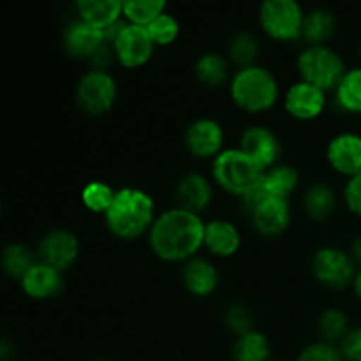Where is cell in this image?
Here are the masks:
<instances>
[{
	"label": "cell",
	"mask_w": 361,
	"mask_h": 361,
	"mask_svg": "<svg viewBox=\"0 0 361 361\" xmlns=\"http://www.w3.org/2000/svg\"><path fill=\"white\" fill-rule=\"evenodd\" d=\"M150 249L159 259L182 263L196 257L204 245V222L200 214L182 207L169 208L157 215L148 231Z\"/></svg>",
	"instance_id": "cell-1"
},
{
	"label": "cell",
	"mask_w": 361,
	"mask_h": 361,
	"mask_svg": "<svg viewBox=\"0 0 361 361\" xmlns=\"http://www.w3.org/2000/svg\"><path fill=\"white\" fill-rule=\"evenodd\" d=\"M155 219L154 197L137 187H122L116 190L104 222L109 231L122 240H136L150 231Z\"/></svg>",
	"instance_id": "cell-2"
},
{
	"label": "cell",
	"mask_w": 361,
	"mask_h": 361,
	"mask_svg": "<svg viewBox=\"0 0 361 361\" xmlns=\"http://www.w3.org/2000/svg\"><path fill=\"white\" fill-rule=\"evenodd\" d=\"M229 95L240 109L256 115L277 104L281 88L270 69L254 63L236 71L229 83Z\"/></svg>",
	"instance_id": "cell-3"
},
{
	"label": "cell",
	"mask_w": 361,
	"mask_h": 361,
	"mask_svg": "<svg viewBox=\"0 0 361 361\" xmlns=\"http://www.w3.org/2000/svg\"><path fill=\"white\" fill-rule=\"evenodd\" d=\"M214 182L226 192L235 196H245L249 190L259 185L264 169L259 168L242 148H224L212 161Z\"/></svg>",
	"instance_id": "cell-4"
},
{
	"label": "cell",
	"mask_w": 361,
	"mask_h": 361,
	"mask_svg": "<svg viewBox=\"0 0 361 361\" xmlns=\"http://www.w3.org/2000/svg\"><path fill=\"white\" fill-rule=\"evenodd\" d=\"M300 78L321 90H335L345 74V63L335 49L326 44L307 46L296 60Z\"/></svg>",
	"instance_id": "cell-5"
},
{
	"label": "cell",
	"mask_w": 361,
	"mask_h": 361,
	"mask_svg": "<svg viewBox=\"0 0 361 361\" xmlns=\"http://www.w3.org/2000/svg\"><path fill=\"white\" fill-rule=\"evenodd\" d=\"M303 13L296 0H264L259 6V25L275 41H295L302 37Z\"/></svg>",
	"instance_id": "cell-6"
},
{
	"label": "cell",
	"mask_w": 361,
	"mask_h": 361,
	"mask_svg": "<svg viewBox=\"0 0 361 361\" xmlns=\"http://www.w3.org/2000/svg\"><path fill=\"white\" fill-rule=\"evenodd\" d=\"M118 95V87L108 71L90 69L80 78L76 87L78 106L88 115H104L113 108Z\"/></svg>",
	"instance_id": "cell-7"
},
{
	"label": "cell",
	"mask_w": 361,
	"mask_h": 361,
	"mask_svg": "<svg viewBox=\"0 0 361 361\" xmlns=\"http://www.w3.org/2000/svg\"><path fill=\"white\" fill-rule=\"evenodd\" d=\"M312 271L317 282L330 289H345L355 282L356 261L338 247H321L312 257Z\"/></svg>",
	"instance_id": "cell-8"
},
{
	"label": "cell",
	"mask_w": 361,
	"mask_h": 361,
	"mask_svg": "<svg viewBox=\"0 0 361 361\" xmlns=\"http://www.w3.org/2000/svg\"><path fill=\"white\" fill-rule=\"evenodd\" d=\"M78 256H80V240L69 229H49L39 242L37 259L62 274L76 263Z\"/></svg>",
	"instance_id": "cell-9"
},
{
	"label": "cell",
	"mask_w": 361,
	"mask_h": 361,
	"mask_svg": "<svg viewBox=\"0 0 361 361\" xmlns=\"http://www.w3.org/2000/svg\"><path fill=\"white\" fill-rule=\"evenodd\" d=\"M115 59L118 60L120 66L127 69H136V67L145 66L154 55V41L148 34L147 27L141 25L127 23L126 28L120 32L118 37L111 42Z\"/></svg>",
	"instance_id": "cell-10"
},
{
	"label": "cell",
	"mask_w": 361,
	"mask_h": 361,
	"mask_svg": "<svg viewBox=\"0 0 361 361\" xmlns=\"http://www.w3.org/2000/svg\"><path fill=\"white\" fill-rule=\"evenodd\" d=\"M183 143L194 157L214 161L224 150V129L215 118L201 116L187 127Z\"/></svg>",
	"instance_id": "cell-11"
},
{
	"label": "cell",
	"mask_w": 361,
	"mask_h": 361,
	"mask_svg": "<svg viewBox=\"0 0 361 361\" xmlns=\"http://www.w3.org/2000/svg\"><path fill=\"white\" fill-rule=\"evenodd\" d=\"M240 148L264 171L279 164L282 143L277 134L264 126L247 127L240 137Z\"/></svg>",
	"instance_id": "cell-12"
},
{
	"label": "cell",
	"mask_w": 361,
	"mask_h": 361,
	"mask_svg": "<svg viewBox=\"0 0 361 361\" xmlns=\"http://www.w3.org/2000/svg\"><path fill=\"white\" fill-rule=\"evenodd\" d=\"M326 106V92L307 81L300 80L293 83L284 94V108L293 118L314 120L324 111Z\"/></svg>",
	"instance_id": "cell-13"
},
{
	"label": "cell",
	"mask_w": 361,
	"mask_h": 361,
	"mask_svg": "<svg viewBox=\"0 0 361 361\" xmlns=\"http://www.w3.org/2000/svg\"><path fill=\"white\" fill-rule=\"evenodd\" d=\"M104 44H108L104 30L80 18L63 30V48L74 59H92Z\"/></svg>",
	"instance_id": "cell-14"
},
{
	"label": "cell",
	"mask_w": 361,
	"mask_h": 361,
	"mask_svg": "<svg viewBox=\"0 0 361 361\" xmlns=\"http://www.w3.org/2000/svg\"><path fill=\"white\" fill-rule=\"evenodd\" d=\"M326 159L331 168L345 176H355L361 171V136L356 133H341L330 140Z\"/></svg>",
	"instance_id": "cell-15"
},
{
	"label": "cell",
	"mask_w": 361,
	"mask_h": 361,
	"mask_svg": "<svg viewBox=\"0 0 361 361\" xmlns=\"http://www.w3.org/2000/svg\"><path fill=\"white\" fill-rule=\"evenodd\" d=\"M252 222L264 236H279L291 224V204L286 197H264L252 214Z\"/></svg>",
	"instance_id": "cell-16"
},
{
	"label": "cell",
	"mask_w": 361,
	"mask_h": 361,
	"mask_svg": "<svg viewBox=\"0 0 361 361\" xmlns=\"http://www.w3.org/2000/svg\"><path fill=\"white\" fill-rule=\"evenodd\" d=\"M21 289L25 295L32 300H48L53 296L60 295L63 288L62 271L55 270V268L48 267V264L37 263L27 271L23 279L20 281Z\"/></svg>",
	"instance_id": "cell-17"
},
{
	"label": "cell",
	"mask_w": 361,
	"mask_h": 361,
	"mask_svg": "<svg viewBox=\"0 0 361 361\" xmlns=\"http://www.w3.org/2000/svg\"><path fill=\"white\" fill-rule=\"evenodd\" d=\"M242 245V235L231 221L212 219L204 222V249L217 257H231Z\"/></svg>",
	"instance_id": "cell-18"
},
{
	"label": "cell",
	"mask_w": 361,
	"mask_h": 361,
	"mask_svg": "<svg viewBox=\"0 0 361 361\" xmlns=\"http://www.w3.org/2000/svg\"><path fill=\"white\" fill-rule=\"evenodd\" d=\"M183 286L194 296H210L219 286V271L215 264L207 257L196 256L183 267Z\"/></svg>",
	"instance_id": "cell-19"
},
{
	"label": "cell",
	"mask_w": 361,
	"mask_h": 361,
	"mask_svg": "<svg viewBox=\"0 0 361 361\" xmlns=\"http://www.w3.org/2000/svg\"><path fill=\"white\" fill-rule=\"evenodd\" d=\"M176 197H178V207L200 214L210 207L214 200V187L207 176L200 173H189L176 185Z\"/></svg>",
	"instance_id": "cell-20"
},
{
	"label": "cell",
	"mask_w": 361,
	"mask_h": 361,
	"mask_svg": "<svg viewBox=\"0 0 361 361\" xmlns=\"http://www.w3.org/2000/svg\"><path fill=\"white\" fill-rule=\"evenodd\" d=\"M76 11L80 20L104 30L123 16V2L122 0H78Z\"/></svg>",
	"instance_id": "cell-21"
},
{
	"label": "cell",
	"mask_w": 361,
	"mask_h": 361,
	"mask_svg": "<svg viewBox=\"0 0 361 361\" xmlns=\"http://www.w3.org/2000/svg\"><path fill=\"white\" fill-rule=\"evenodd\" d=\"M337 30V16L328 9H317L305 13L302 28V39L309 42V46L324 44Z\"/></svg>",
	"instance_id": "cell-22"
},
{
	"label": "cell",
	"mask_w": 361,
	"mask_h": 361,
	"mask_svg": "<svg viewBox=\"0 0 361 361\" xmlns=\"http://www.w3.org/2000/svg\"><path fill=\"white\" fill-rule=\"evenodd\" d=\"M303 208L314 221H326L337 208V194L328 183L316 182L303 196Z\"/></svg>",
	"instance_id": "cell-23"
},
{
	"label": "cell",
	"mask_w": 361,
	"mask_h": 361,
	"mask_svg": "<svg viewBox=\"0 0 361 361\" xmlns=\"http://www.w3.org/2000/svg\"><path fill=\"white\" fill-rule=\"evenodd\" d=\"M298 169L289 164H277L264 171L263 189L267 192V196L286 197V200H289L293 190L298 187Z\"/></svg>",
	"instance_id": "cell-24"
},
{
	"label": "cell",
	"mask_w": 361,
	"mask_h": 361,
	"mask_svg": "<svg viewBox=\"0 0 361 361\" xmlns=\"http://www.w3.org/2000/svg\"><path fill=\"white\" fill-rule=\"evenodd\" d=\"M270 342L267 335L252 330L240 335L233 345V361H268L270 360Z\"/></svg>",
	"instance_id": "cell-25"
},
{
	"label": "cell",
	"mask_w": 361,
	"mask_h": 361,
	"mask_svg": "<svg viewBox=\"0 0 361 361\" xmlns=\"http://www.w3.org/2000/svg\"><path fill=\"white\" fill-rule=\"evenodd\" d=\"M194 71H196V76L201 83L207 85V87L217 88L228 80L229 63L222 55L210 51L203 53V55L197 59Z\"/></svg>",
	"instance_id": "cell-26"
},
{
	"label": "cell",
	"mask_w": 361,
	"mask_h": 361,
	"mask_svg": "<svg viewBox=\"0 0 361 361\" xmlns=\"http://www.w3.org/2000/svg\"><path fill=\"white\" fill-rule=\"evenodd\" d=\"M35 263H37V259H35L34 252L23 243L13 242L2 250V270L11 279L21 281Z\"/></svg>",
	"instance_id": "cell-27"
},
{
	"label": "cell",
	"mask_w": 361,
	"mask_h": 361,
	"mask_svg": "<svg viewBox=\"0 0 361 361\" xmlns=\"http://www.w3.org/2000/svg\"><path fill=\"white\" fill-rule=\"evenodd\" d=\"M335 99L344 111L361 113V67L345 71L344 78L335 88Z\"/></svg>",
	"instance_id": "cell-28"
},
{
	"label": "cell",
	"mask_w": 361,
	"mask_h": 361,
	"mask_svg": "<svg viewBox=\"0 0 361 361\" xmlns=\"http://www.w3.org/2000/svg\"><path fill=\"white\" fill-rule=\"evenodd\" d=\"M168 4L164 0H126L123 18L133 25L148 27L157 16L164 13Z\"/></svg>",
	"instance_id": "cell-29"
},
{
	"label": "cell",
	"mask_w": 361,
	"mask_h": 361,
	"mask_svg": "<svg viewBox=\"0 0 361 361\" xmlns=\"http://www.w3.org/2000/svg\"><path fill=\"white\" fill-rule=\"evenodd\" d=\"M257 55H259V42L257 37L250 32L242 30L235 34V37L229 42V59L243 69L256 63Z\"/></svg>",
	"instance_id": "cell-30"
},
{
	"label": "cell",
	"mask_w": 361,
	"mask_h": 361,
	"mask_svg": "<svg viewBox=\"0 0 361 361\" xmlns=\"http://www.w3.org/2000/svg\"><path fill=\"white\" fill-rule=\"evenodd\" d=\"M116 190L104 182H90L81 190V201L94 214H106L111 207Z\"/></svg>",
	"instance_id": "cell-31"
},
{
	"label": "cell",
	"mask_w": 361,
	"mask_h": 361,
	"mask_svg": "<svg viewBox=\"0 0 361 361\" xmlns=\"http://www.w3.org/2000/svg\"><path fill=\"white\" fill-rule=\"evenodd\" d=\"M348 334L349 321L341 309H328L321 314L319 335L324 342H330V344L342 342Z\"/></svg>",
	"instance_id": "cell-32"
},
{
	"label": "cell",
	"mask_w": 361,
	"mask_h": 361,
	"mask_svg": "<svg viewBox=\"0 0 361 361\" xmlns=\"http://www.w3.org/2000/svg\"><path fill=\"white\" fill-rule=\"evenodd\" d=\"M147 30L155 46H168L178 37L180 23L173 14L162 13L148 25Z\"/></svg>",
	"instance_id": "cell-33"
},
{
	"label": "cell",
	"mask_w": 361,
	"mask_h": 361,
	"mask_svg": "<svg viewBox=\"0 0 361 361\" xmlns=\"http://www.w3.org/2000/svg\"><path fill=\"white\" fill-rule=\"evenodd\" d=\"M226 326L236 335H245L252 331V314L243 303H231L224 312Z\"/></svg>",
	"instance_id": "cell-34"
},
{
	"label": "cell",
	"mask_w": 361,
	"mask_h": 361,
	"mask_svg": "<svg viewBox=\"0 0 361 361\" xmlns=\"http://www.w3.org/2000/svg\"><path fill=\"white\" fill-rule=\"evenodd\" d=\"M296 361H344V358L337 345L319 341L303 348Z\"/></svg>",
	"instance_id": "cell-35"
},
{
	"label": "cell",
	"mask_w": 361,
	"mask_h": 361,
	"mask_svg": "<svg viewBox=\"0 0 361 361\" xmlns=\"http://www.w3.org/2000/svg\"><path fill=\"white\" fill-rule=\"evenodd\" d=\"M344 361H361V326L353 328L338 345Z\"/></svg>",
	"instance_id": "cell-36"
},
{
	"label": "cell",
	"mask_w": 361,
	"mask_h": 361,
	"mask_svg": "<svg viewBox=\"0 0 361 361\" xmlns=\"http://www.w3.org/2000/svg\"><path fill=\"white\" fill-rule=\"evenodd\" d=\"M344 200L349 210L361 217V171L348 180V185L344 189Z\"/></svg>",
	"instance_id": "cell-37"
},
{
	"label": "cell",
	"mask_w": 361,
	"mask_h": 361,
	"mask_svg": "<svg viewBox=\"0 0 361 361\" xmlns=\"http://www.w3.org/2000/svg\"><path fill=\"white\" fill-rule=\"evenodd\" d=\"M349 254H351L353 259H355L356 263H361V236H358V238H356L355 242H353Z\"/></svg>",
	"instance_id": "cell-38"
},
{
	"label": "cell",
	"mask_w": 361,
	"mask_h": 361,
	"mask_svg": "<svg viewBox=\"0 0 361 361\" xmlns=\"http://www.w3.org/2000/svg\"><path fill=\"white\" fill-rule=\"evenodd\" d=\"M353 289H355V295L358 296V300H361V268L358 270V274H356L355 282H353Z\"/></svg>",
	"instance_id": "cell-39"
},
{
	"label": "cell",
	"mask_w": 361,
	"mask_h": 361,
	"mask_svg": "<svg viewBox=\"0 0 361 361\" xmlns=\"http://www.w3.org/2000/svg\"><path fill=\"white\" fill-rule=\"evenodd\" d=\"M97 361H108V360H97Z\"/></svg>",
	"instance_id": "cell-40"
},
{
	"label": "cell",
	"mask_w": 361,
	"mask_h": 361,
	"mask_svg": "<svg viewBox=\"0 0 361 361\" xmlns=\"http://www.w3.org/2000/svg\"><path fill=\"white\" fill-rule=\"evenodd\" d=\"M360 49H361V46H360Z\"/></svg>",
	"instance_id": "cell-41"
}]
</instances>
